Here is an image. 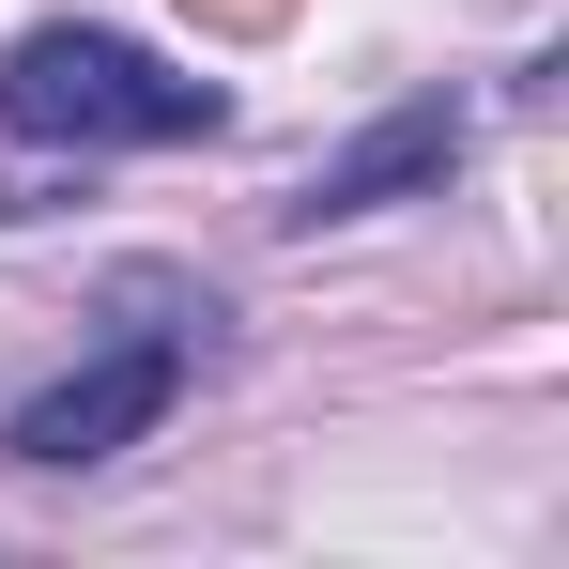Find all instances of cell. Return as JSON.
Returning <instances> with one entry per match:
<instances>
[{"mask_svg": "<svg viewBox=\"0 0 569 569\" xmlns=\"http://www.w3.org/2000/svg\"><path fill=\"white\" fill-rule=\"evenodd\" d=\"M200 31H231V47H262V31H292V0H186Z\"/></svg>", "mask_w": 569, "mask_h": 569, "instance_id": "obj_4", "label": "cell"}, {"mask_svg": "<svg viewBox=\"0 0 569 569\" xmlns=\"http://www.w3.org/2000/svg\"><path fill=\"white\" fill-rule=\"evenodd\" d=\"M447 154H462V108H400V123H370L355 154H323V170L292 186V231L370 216V200H400V186H447Z\"/></svg>", "mask_w": 569, "mask_h": 569, "instance_id": "obj_3", "label": "cell"}, {"mask_svg": "<svg viewBox=\"0 0 569 569\" xmlns=\"http://www.w3.org/2000/svg\"><path fill=\"white\" fill-rule=\"evenodd\" d=\"M0 123L16 139H216L231 93L216 78H170L154 47H123V31H31L16 62H0Z\"/></svg>", "mask_w": 569, "mask_h": 569, "instance_id": "obj_1", "label": "cell"}, {"mask_svg": "<svg viewBox=\"0 0 569 569\" xmlns=\"http://www.w3.org/2000/svg\"><path fill=\"white\" fill-rule=\"evenodd\" d=\"M170 400H186V339H123V355H93L78 385H47V400L16 416V462L78 477V462H108V447H139Z\"/></svg>", "mask_w": 569, "mask_h": 569, "instance_id": "obj_2", "label": "cell"}]
</instances>
